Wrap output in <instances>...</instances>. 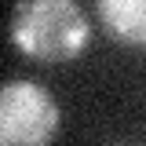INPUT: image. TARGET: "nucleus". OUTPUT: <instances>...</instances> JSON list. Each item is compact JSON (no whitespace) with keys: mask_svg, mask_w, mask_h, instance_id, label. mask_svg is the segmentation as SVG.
<instances>
[{"mask_svg":"<svg viewBox=\"0 0 146 146\" xmlns=\"http://www.w3.org/2000/svg\"><path fill=\"white\" fill-rule=\"evenodd\" d=\"M95 11L110 40L146 48V0H95Z\"/></svg>","mask_w":146,"mask_h":146,"instance_id":"obj_3","label":"nucleus"},{"mask_svg":"<svg viewBox=\"0 0 146 146\" xmlns=\"http://www.w3.org/2000/svg\"><path fill=\"white\" fill-rule=\"evenodd\" d=\"M91 22L77 0H15L11 44L40 66L73 62L91 44Z\"/></svg>","mask_w":146,"mask_h":146,"instance_id":"obj_1","label":"nucleus"},{"mask_svg":"<svg viewBox=\"0 0 146 146\" xmlns=\"http://www.w3.org/2000/svg\"><path fill=\"white\" fill-rule=\"evenodd\" d=\"M62 113L51 91L36 80H7L0 88V143L40 146L58 135Z\"/></svg>","mask_w":146,"mask_h":146,"instance_id":"obj_2","label":"nucleus"}]
</instances>
